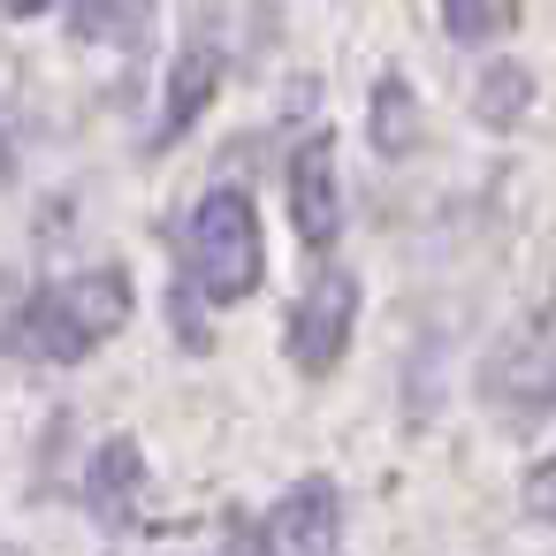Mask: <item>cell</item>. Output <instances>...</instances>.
I'll return each mask as SVG.
<instances>
[{"mask_svg":"<svg viewBox=\"0 0 556 556\" xmlns=\"http://www.w3.org/2000/svg\"><path fill=\"white\" fill-rule=\"evenodd\" d=\"M510 24H518V9H442V31L465 39V47L472 39H503Z\"/></svg>","mask_w":556,"mask_h":556,"instance_id":"cell-11","label":"cell"},{"mask_svg":"<svg viewBox=\"0 0 556 556\" xmlns=\"http://www.w3.org/2000/svg\"><path fill=\"white\" fill-rule=\"evenodd\" d=\"M130 320V275L123 267H85L54 290H39L16 328H9V351L24 358H47V366H77L92 343H108L115 328Z\"/></svg>","mask_w":556,"mask_h":556,"instance_id":"cell-1","label":"cell"},{"mask_svg":"<svg viewBox=\"0 0 556 556\" xmlns=\"http://www.w3.org/2000/svg\"><path fill=\"white\" fill-rule=\"evenodd\" d=\"M222 77H229V47L214 39V9H199V16H191V39H184L176 62H168V92H161L153 146H176V138L206 115V100L222 92Z\"/></svg>","mask_w":556,"mask_h":556,"instance_id":"cell-4","label":"cell"},{"mask_svg":"<svg viewBox=\"0 0 556 556\" xmlns=\"http://www.w3.org/2000/svg\"><path fill=\"white\" fill-rule=\"evenodd\" d=\"M351 320H358V275L320 267L305 282V298L290 305V336H282L290 358H298V374H328L343 358V343H351Z\"/></svg>","mask_w":556,"mask_h":556,"instance_id":"cell-3","label":"cell"},{"mask_svg":"<svg viewBox=\"0 0 556 556\" xmlns=\"http://www.w3.org/2000/svg\"><path fill=\"white\" fill-rule=\"evenodd\" d=\"M260 214L237 184H214L191 214V282L206 305H244L260 290Z\"/></svg>","mask_w":556,"mask_h":556,"instance_id":"cell-2","label":"cell"},{"mask_svg":"<svg viewBox=\"0 0 556 556\" xmlns=\"http://www.w3.org/2000/svg\"><path fill=\"white\" fill-rule=\"evenodd\" d=\"M526 100H533L526 70H495V77L480 85V123H488V130H510V123L526 115Z\"/></svg>","mask_w":556,"mask_h":556,"instance_id":"cell-10","label":"cell"},{"mask_svg":"<svg viewBox=\"0 0 556 556\" xmlns=\"http://www.w3.org/2000/svg\"><path fill=\"white\" fill-rule=\"evenodd\" d=\"M488 396L510 412V427L548 419V412H556V358H548L541 343H510V351H495V366H488Z\"/></svg>","mask_w":556,"mask_h":556,"instance_id":"cell-7","label":"cell"},{"mask_svg":"<svg viewBox=\"0 0 556 556\" xmlns=\"http://www.w3.org/2000/svg\"><path fill=\"white\" fill-rule=\"evenodd\" d=\"M70 31L108 39V31H146V9H70Z\"/></svg>","mask_w":556,"mask_h":556,"instance_id":"cell-12","label":"cell"},{"mask_svg":"<svg viewBox=\"0 0 556 556\" xmlns=\"http://www.w3.org/2000/svg\"><path fill=\"white\" fill-rule=\"evenodd\" d=\"M343 541V495L328 472H305L260 526V556H336Z\"/></svg>","mask_w":556,"mask_h":556,"instance_id":"cell-5","label":"cell"},{"mask_svg":"<svg viewBox=\"0 0 556 556\" xmlns=\"http://www.w3.org/2000/svg\"><path fill=\"white\" fill-rule=\"evenodd\" d=\"M282 199H290V229H298L313 252H328L336 229H343V191H336V146H328V138H305V146L290 153Z\"/></svg>","mask_w":556,"mask_h":556,"instance_id":"cell-6","label":"cell"},{"mask_svg":"<svg viewBox=\"0 0 556 556\" xmlns=\"http://www.w3.org/2000/svg\"><path fill=\"white\" fill-rule=\"evenodd\" d=\"M412 138H419V100H412V85H404V77H381V85H374V146H381V153H412Z\"/></svg>","mask_w":556,"mask_h":556,"instance_id":"cell-9","label":"cell"},{"mask_svg":"<svg viewBox=\"0 0 556 556\" xmlns=\"http://www.w3.org/2000/svg\"><path fill=\"white\" fill-rule=\"evenodd\" d=\"M138 488H146V450H138L130 434H108V442L92 450V465H85V510H92L100 526H123L130 503H138Z\"/></svg>","mask_w":556,"mask_h":556,"instance_id":"cell-8","label":"cell"},{"mask_svg":"<svg viewBox=\"0 0 556 556\" xmlns=\"http://www.w3.org/2000/svg\"><path fill=\"white\" fill-rule=\"evenodd\" d=\"M526 510H533V518H548V526H556V457H548V465H533V472H526Z\"/></svg>","mask_w":556,"mask_h":556,"instance_id":"cell-13","label":"cell"}]
</instances>
